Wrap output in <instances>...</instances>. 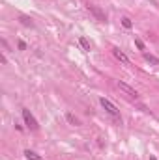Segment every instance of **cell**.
Returning a JSON list of instances; mask_svg holds the SVG:
<instances>
[{"label":"cell","mask_w":159,"mask_h":160,"mask_svg":"<svg viewBox=\"0 0 159 160\" xmlns=\"http://www.w3.org/2000/svg\"><path fill=\"white\" fill-rule=\"evenodd\" d=\"M23 119H24V123H26V127L30 129V130H38L39 129V125H38V121H36V117L30 114V110H26V108H23Z\"/></svg>","instance_id":"6da1fadb"},{"label":"cell","mask_w":159,"mask_h":160,"mask_svg":"<svg viewBox=\"0 0 159 160\" xmlns=\"http://www.w3.org/2000/svg\"><path fill=\"white\" fill-rule=\"evenodd\" d=\"M99 103H101V106H103V108H105V110H107L109 114H111L112 117H120V112H118V108H116V106H114V104H112L109 99H105V97H103L101 100H99Z\"/></svg>","instance_id":"7a4b0ae2"},{"label":"cell","mask_w":159,"mask_h":160,"mask_svg":"<svg viewBox=\"0 0 159 160\" xmlns=\"http://www.w3.org/2000/svg\"><path fill=\"white\" fill-rule=\"evenodd\" d=\"M88 11H90L92 15H94L99 22H105V21H107V15H105V11H103V10H99L97 6H92V4H90V6H88Z\"/></svg>","instance_id":"3957f363"},{"label":"cell","mask_w":159,"mask_h":160,"mask_svg":"<svg viewBox=\"0 0 159 160\" xmlns=\"http://www.w3.org/2000/svg\"><path fill=\"white\" fill-rule=\"evenodd\" d=\"M118 88L122 89V91H125V93H127L129 97H139V93H137V89H133L131 86H127V84H125V82H118Z\"/></svg>","instance_id":"277c9868"},{"label":"cell","mask_w":159,"mask_h":160,"mask_svg":"<svg viewBox=\"0 0 159 160\" xmlns=\"http://www.w3.org/2000/svg\"><path fill=\"white\" fill-rule=\"evenodd\" d=\"M112 54H114V58H116V60H120L122 63H129V58L125 56L120 48H112Z\"/></svg>","instance_id":"5b68a950"},{"label":"cell","mask_w":159,"mask_h":160,"mask_svg":"<svg viewBox=\"0 0 159 160\" xmlns=\"http://www.w3.org/2000/svg\"><path fill=\"white\" fill-rule=\"evenodd\" d=\"M24 158H26V160H43L38 153H34V151H30V149L24 151Z\"/></svg>","instance_id":"8992f818"},{"label":"cell","mask_w":159,"mask_h":160,"mask_svg":"<svg viewBox=\"0 0 159 160\" xmlns=\"http://www.w3.org/2000/svg\"><path fill=\"white\" fill-rule=\"evenodd\" d=\"M79 45H81L82 48H84L86 52H88V50H92V43H90V41H88L84 36H81V37H79Z\"/></svg>","instance_id":"52a82bcc"},{"label":"cell","mask_w":159,"mask_h":160,"mask_svg":"<svg viewBox=\"0 0 159 160\" xmlns=\"http://www.w3.org/2000/svg\"><path fill=\"white\" fill-rule=\"evenodd\" d=\"M66 119H68V123H69V125H75V127L79 125V119H77V117H75L71 112H68V114H66Z\"/></svg>","instance_id":"ba28073f"},{"label":"cell","mask_w":159,"mask_h":160,"mask_svg":"<svg viewBox=\"0 0 159 160\" xmlns=\"http://www.w3.org/2000/svg\"><path fill=\"white\" fill-rule=\"evenodd\" d=\"M144 60H146V62H150L152 65H159V60H157V58H155V56H152V54H148V52H144Z\"/></svg>","instance_id":"9c48e42d"},{"label":"cell","mask_w":159,"mask_h":160,"mask_svg":"<svg viewBox=\"0 0 159 160\" xmlns=\"http://www.w3.org/2000/svg\"><path fill=\"white\" fill-rule=\"evenodd\" d=\"M19 21L24 24V26H30V28L34 26V22H32V19H30V17H24V15H21V17H19Z\"/></svg>","instance_id":"30bf717a"},{"label":"cell","mask_w":159,"mask_h":160,"mask_svg":"<svg viewBox=\"0 0 159 160\" xmlns=\"http://www.w3.org/2000/svg\"><path fill=\"white\" fill-rule=\"evenodd\" d=\"M122 26H124L125 30H131V28H133V22H131V19L124 17V19H122Z\"/></svg>","instance_id":"8fae6325"},{"label":"cell","mask_w":159,"mask_h":160,"mask_svg":"<svg viewBox=\"0 0 159 160\" xmlns=\"http://www.w3.org/2000/svg\"><path fill=\"white\" fill-rule=\"evenodd\" d=\"M135 47L139 50H144V43H142V39H135Z\"/></svg>","instance_id":"7c38bea8"},{"label":"cell","mask_w":159,"mask_h":160,"mask_svg":"<svg viewBox=\"0 0 159 160\" xmlns=\"http://www.w3.org/2000/svg\"><path fill=\"white\" fill-rule=\"evenodd\" d=\"M17 47H19V50H26V43H24V41H19Z\"/></svg>","instance_id":"4fadbf2b"}]
</instances>
